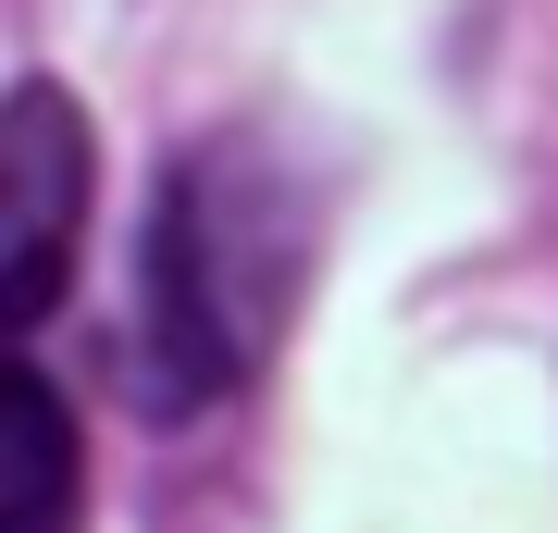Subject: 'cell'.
I'll return each mask as SVG.
<instances>
[{
    "label": "cell",
    "mask_w": 558,
    "mask_h": 533,
    "mask_svg": "<svg viewBox=\"0 0 558 533\" xmlns=\"http://www.w3.org/2000/svg\"><path fill=\"white\" fill-rule=\"evenodd\" d=\"M311 274V198L260 124L174 149L137 237V397L149 410H211L286 348Z\"/></svg>",
    "instance_id": "cell-1"
},
{
    "label": "cell",
    "mask_w": 558,
    "mask_h": 533,
    "mask_svg": "<svg viewBox=\"0 0 558 533\" xmlns=\"http://www.w3.org/2000/svg\"><path fill=\"white\" fill-rule=\"evenodd\" d=\"M75 223H87V112L50 75H25L0 112V298H13V323H38L62 298Z\"/></svg>",
    "instance_id": "cell-2"
},
{
    "label": "cell",
    "mask_w": 558,
    "mask_h": 533,
    "mask_svg": "<svg viewBox=\"0 0 558 533\" xmlns=\"http://www.w3.org/2000/svg\"><path fill=\"white\" fill-rule=\"evenodd\" d=\"M75 521V410L50 373H0V533H62Z\"/></svg>",
    "instance_id": "cell-3"
}]
</instances>
